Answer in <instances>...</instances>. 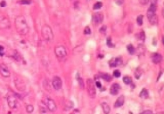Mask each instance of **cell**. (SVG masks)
Instances as JSON below:
<instances>
[{
	"mask_svg": "<svg viewBox=\"0 0 164 114\" xmlns=\"http://www.w3.org/2000/svg\"><path fill=\"white\" fill-rule=\"evenodd\" d=\"M15 26L17 32L19 35H25L28 33L30 28L27 23L26 18L22 15L17 16L15 19Z\"/></svg>",
	"mask_w": 164,
	"mask_h": 114,
	"instance_id": "obj_1",
	"label": "cell"
},
{
	"mask_svg": "<svg viewBox=\"0 0 164 114\" xmlns=\"http://www.w3.org/2000/svg\"><path fill=\"white\" fill-rule=\"evenodd\" d=\"M156 2L155 3H151L149 8L147 10V17L151 25H155L158 22V18L156 16Z\"/></svg>",
	"mask_w": 164,
	"mask_h": 114,
	"instance_id": "obj_2",
	"label": "cell"
},
{
	"mask_svg": "<svg viewBox=\"0 0 164 114\" xmlns=\"http://www.w3.org/2000/svg\"><path fill=\"white\" fill-rule=\"evenodd\" d=\"M41 33L44 40L51 41L53 39L54 35L51 28L48 25H44L41 29Z\"/></svg>",
	"mask_w": 164,
	"mask_h": 114,
	"instance_id": "obj_3",
	"label": "cell"
},
{
	"mask_svg": "<svg viewBox=\"0 0 164 114\" xmlns=\"http://www.w3.org/2000/svg\"><path fill=\"white\" fill-rule=\"evenodd\" d=\"M44 103L48 110L51 112H55L57 110V106H56V103L54 100H53L50 97H46L44 100Z\"/></svg>",
	"mask_w": 164,
	"mask_h": 114,
	"instance_id": "obj_4",
	"label": "cell"
},
{
	"mask_svg": "<svg viewBox=\"0 0 164 114\" xmlns=\"http://www.w3.org/2000/svg\"><path fill=\"white\" fill-rule=\"evenodd\" d=\"M87 88L89 96L91 98H94L96 95V90L95 88V85L92 79H87Z\"/></svg>",
	"mask_w": 164,
	"mask_h": 114,
	"instance_id": "obj_5",
	"label": "cell"
},
{
	"mask_svg": "<svg viewBox=\"0 0 164 114\" xmlns=\"http://www.w3.org/2000/svg\"><path fill=\"white\" fill-rule=\"evenodd\" d=\"M55 53L56 56L59 59H62L67 55L66 49L63 45H58L55 48Z\"/></svg>",
	"mask_w": 164,
	"mask_h": 114,
	"instance_id": "obj_6",
	"label": "cell"
},
{
	"mask_svg": "<svg viewBox=\"0 0 164 114\" xmlns=\"http://www.w3.org/2000/svg\"><path fill=\"white\" fill-rule=\"evenodd\" d=\"M7 101H8V106L10 108H16L17 105V99L14 94H10L8 95Z\"/></svg>",
	"mask_w": 164,
	"mask_h": 114,
	"instance_id": "obj_7",
	"label": "cell"
},
{
	"mask_svg": "<svg viewBox=\"0 0 164 114\" xmlns=\"http://www.w3.org/2000/svg\"><path fill=\"white\" fill-rule=\"evenodd\" d=\"M0 74L4 78H9L10 76V72L5 64H0Z\"/></svg>",
	"mask_w": 164,
	"mask_h": 114,
	"instance_id": "obj_8",
	"label": "cell"
},
{
	"mask_svg": "<svg viewBox=\"0 0 164 114\" xmlns=\"http://www.w3.org/2000/svg\"><path fill=\"white\" fill-rule=\"evenodd\" d=\"M52 85L53 88L56 90H59L62 87V82L60 77L55 76L53 78Z\"/></svg>",
	"mask_w": 164,
	"mask_h": 114,
	"instance_id": "obj_9",
	"label": "cell"
},
{
	"mask_svg": "<svg viewBox=\"0 0 164 114\" xmlns=\"http://www.w3.org/2000/svg\"><path fill=\"white\" fill-rule=\"evenodd\" d=\"M10 22L8 18L5 16H0V28L7 29L9 28Z\"/></svg>",
	"mask_w": 164,
	"mask_h": 114,
	"instance_id": "obj_10",
	"label": "cell"
},
{
	"mask_svg": "<svg viewBox=\"0 0 164 114\" xmlns=\"http://www.w3.org/2000/svg\"><path fill=\"white\" fill-rule=\"evenodd\" d=\"M103 21V15L100 12H97L93 16V21L96 25L100 24Z\"/></svg>",
	"mask_w": 164,
	"mask_h": 114,
	"instance_id": "obj_11",
	"label": "cell"
},
{
	"mask_svg": "<svg viewBox=\"0 0 164 114\" xmlns=\"http://www.w3.org/2000/svg\"><path fill=\"white\" fill-rule=\"evenodd\" d=\"M121 89V86L119 85V84L118 83H113L111 87L110 90V93L112 95H117L118 94L119 90Z\"/></svg>",
	"mask_w": 164,
	"mask_h": 114,
	"instance_id": "obj_12",
	"label": "cell"
},
{
	"mask_svg": "<svg viewBox=\"0 0 164 114\" xmlns=\"http://www.w3.org/2000/svg\"><path fill=\"white\" fill-rule=\"evenodd\" d=\"M162 56L160 54H159V53H154L152 55V56H151L153 62L155 64H159L160 62H161V60H162Z\"/></svg>",
	"mask_w": 164,
	"mask_h": 114,
	"instance_id": "obj_13",
	"label": "cell"
},
{
	"mask_svg": "<svg viewBox=\"0 0 164 114\" xmlns=\"http://www.w3.org/2000/svg\"><path fill=\"white\" fill-rule=\"evenodd\" d=\"M122 60L121 57H117L115 59H113L111 63L110 64V66L113 67H117L118 65H122Z\"/></svg>",
	"mask_w": 164,
	"mask_h": 114,
	"instance_id": "obj_14",
	"label": "cell"
},
{
	"mask_svg": "<svg viewBox=\"0 0 164 114\" xmlns=\"http://www.w3.org/2000/svg\"><path fill=\"white\" fill-rule=\"evenodd\" d=\"M124 96H121L120 97H118L117 101H116L115 102L114 106L115 108L121 107V106H122V105H124Z\"/></svg>",
	"mask_w": 164,
	"mask_h": 114,
	"instance_id": "obj_15",
	"label": "cell"
},
{
	"mask_svg": "<svg viewBox=\"0 0 164 114\" xmlns=\"http://www.w3.org/2000/svg\"><path fill=\"white\" fill-rule=\"evenodd\" d=\"M101 107L103 108V112H104V114H109L110 111V108L109 105L107 102H103L101 104Z\"/></svg>",
	"mask_w": 164,
	"mask_h": 114,
	"instance_id": "obj_16",
	"label": "cell"
},
{
	"mask_svg": "<svg viewBox=\"0 0 164 114\" xmlns=\"http://www.w3.org/2000/svg\"><path fill=\"white\" fill-rule=\"evenodd\" d=\"M149 97V92L146 88H143L140 93V97L142 99H146Z\"/></svg>",
	"mask_w": 164,
	"mask_h": 114,
	"instance_id": "obj_17",
	"label": "cell"
},
{
	"mask_svg": "<svg viewBox=\"0 0 164 114\" xmlns=\"http://www.w3.org/2000/svg\"><path fill=\"white\" fill-rule=\"evenodd\" d=\"M100 77L104 80L107 81V82H110L112 79V76L109 74H107V73H102V74H100Z\"/></svg>",
	"mask_w": 164,
	"mask_h": 114,
	"instance_id": "obj_18",
	"label": "cell"
},
{
	"mask_svg": "<svg viewBox=\"0 0 164 114\" xmlns=\"http://www.w3.org/2000/svg\"><path fill=\"white\" fill-rule=\"evenodd\" d=\"M127 49H128L130 54H133L135 53V48L133 47V45H132V44H129V45H127Z\"/></svg>",
	"mask_w": 164,
	"mask_h": 114,
	"instance_id": "obj_19",
	"label": "cell"
},
{
	"mask_svg": "<svg viewBox=\"0 0 164 114\" xmlns=\"http://www.w3.org/2000/svg\"><path fill=\"white\" fill-rule=\"evenodd\" d=\"M123 82L126 85H130L132 83V79L129 76H124L123 78Z\"/></svg>",
	"mask_w": 164,
	"mask_h": 114,
	"instance_id": "obj_20",
	"label": "cell"
},
{
	"mask_svg": "<svg viewBox=\"0 0 164 114\" xmlns=\"http://www.w3.org/2000/svg\"><path fill=\"white\" fill-rule=\"evenodd\" d=\"M26 111H27V113H32L34 110L33 106L31 105H26Z\"/></svg>",
	"mask_w": 164,
	"mask_h": 114,
	"instance_id": "obj_21",
	"label": "cell"
},
{
	"mask_svg": "<svg viewBox=\"0 0 164 114\" xmlns=\"http://www.w3.org/2000/svg\"><path fill=\"white\" fill-rule=\"evenodd\" d=\"M77 79H78V83H79V87H80L81 88H84V86H85V85H84V81H83V79H82V78H81L79 76H78V77L77 78Z\"/></svg>",
	"mask_w": 164,
	"mask_h": 114,
	"instance_id": "obj_22",
	"label": "cell"
},
{
	"mask_svg": "<svg viewBox=\"0 0 164 114\" xmlns=\"http://www.w3.org/2000/svg\"><path fill=\"white\" fill-rule=\"evenodd\" d=\"M143 17L144 16H142V15H141V16H138V17H137V23H138V25H140V26L142 25V24H143Z\"/></svg>",
	"mask_w": 164,
	"mask_h": 114,
	"instance_id": "obj_23",
	"label": "cell"
},
{
	"mask_svg": "<svg viewBox=\"0 0 164 114\" xmlns=\"http://www.w3.org/2000/svg\"><path fill=\"white\" fill-rule=\"evenodd\" d=\"M102 6H103V3L101 2H97L96 4L94 5L93 7H94V10H98L101 8Z\"/></svg>",
	"mask_w": 164,
	"mask_h": 114,
	"instance_id": "obj_24",
	"label": "cell"
},
{
	"mask_svg": "<svg viewBox=\"0 0 164 114\" xmlns=\"http://www.w3.org/2000/svg\"><path fill=\"white\" fill-rule=\"evenodd\" d=\"M107 44L108 45V48H113L114 47V45L112 44V39L111 37H108L107 40Z\"/></svg>",
	"mask_w": 164,
	"mask_h": 114,
	"instance_id": "obj_25",
	"label": "cell"
},
{
	"mask_svg": "<svg viewBox=\"0 0 164 114\" xmlns=\"http://www.w3.org/2000/svg\"><path fill=\"white\" fill-rule=\"evenodd\" d=\"M48 110L47 108H46V106H44V107H40V114H48Z\"/></svg>",
	"mask_w": 164,
	"mask_h": 114,
	"instance_id": "obj_26",
	"label": "cell"
},
{
	"mask_svg": "<svg viewBox=\"0 0 164 114\" xmlns=\"http://www.w3.org/2000/svg\"><path fill=\"white\" fill-rule=\"evenodd\" d=\"M142 75V73H141V71L139 70V69H137V71L135 73V76L137 79H139L140 77Z\"/></svg>",
	"mask_w": 164,
	"mask_h": 114,
	"instance_id": "obj_27",
	"label": "cell"
},
{
	"mask_svg": "<svg viewBox=\"0 0 164 114\" xmlns=\"http://www.w3.org/2000/svg\"><path fill=\"white\" fill-rule=\"evenodd\" d=\"M138 39H139L140 40L144 41V40H145V34H144V33L143 32V31H142V32L139 33V34H138Z\"/></svg>",
	"mask_w": 164,
	"mask_h": 114,
	"instance_id": "obj_28",
	"label": "cell"
},
{
	"mask_svg": "<svg viewBox=\"0 0 164 114\" xmlns=\"http://www.w3.org/2000/svg\"><path fill=\"white\" fill-rule=\"evenodd\" d=\"M91 33V30H90V28L89 26H86L84 30V33L87 34V35H89V34H90Z\"/></svg>",
	"mask_w": 164,
	"mask_h": 114,
	"instance_id": "obj_29",
	"label": "cell"
},
{
	"mask_svg": "<svg viewBox=\"0 0 164 114\" xmlns=\"http://www.w3.org/2000/svg\"><path fill=\"white\" fill-rule=\"evenodd\" d=\"M113 76H114L115 78H119L121 76V73L119 70H115L113 71Z\"/></svg>",
	"mask_w": 164,
	"mask_h": 114,
	"instance_id": "obj_30",
	"label": "cell"
},
{
	"mask_svg": "<svg viewBox=\"0 0 164 114\" xmlns=\"http://www.w3.org/2000/svg\"><path fill=\"white\" fill-rule=\"evenodd\" d=\"M106 30H107V26H103L101 28H100V30H99V31H100L101 33H104L106 31Z\"/></svg>",
	"mask_w": 164,
	"mask_h": 114,
	"instance_id": "obj_31",
	"label": "cell"
},
{
	"mask_svg": "<svg viewBox=\"0 0 164 114\" xmlns=\"http://www.w3.org/2000/svg\"><path fill=\"white\" fill-rule=\"evenodd\" d=\"M140 114H153V111H151V110H146V111H143V112Z\"/></svg>",
	"mask_w": 164,
	"mask_h": 114,
	"instance_id": "obj_32",
	"label": "cell"
},
{
	"mask_svg": "<svg viewBox=\"0 0 164 114\" xmlns=\"http://www.w3.org/2000/svg\"><path fill=\"white\" fill-rule=\"evenodd\" d=\"M96 85L97 87H98L99 88H101V83L100 82H99V81H97L96 82Z\"/></svg>",
	"mask_w": 164,
	"mask_h": 114,
	"instance_id": "obj_33",
	"label": "cell"
},
{
	"mask_svg": "<svg viewBox=\"0 0 164 114\" xmlns=\"http://www.w3.org/2000/svg\"><path fill=\"white\" fill-rule=\"evenodd\" d=\"M31 3V1H21V4H30Z\"/></svg>",
	"mask_w": 164,
	"mask_h": 114,
	"instance_id": "obj_34",
	"label": "cell"
},
{
	"mask_svg": "<svg viewBox=\"0 0 164 114\" xmlns=\"http://www.w3.org/2000/svg\"><path fill=\"white\" fill-rule=\"evenodd\" d=\"M123 2H124L123 1H115V3L118 5H122Z\"/></svg>",
	"mask_w": 164,
	"mask_h": 114,
	"instance_id": "obj_35",
	"label": "cell"
},
{
	"mask_svg": "<svg viewBox=\"0 0 164 114\" xmlns=\"http://www.w3.org/2000/svg\"><path fill=\"white\" fill-rule=\"evenodd\" d=\"M162 42H163V45H164V35H163V39H162Z\"/></svg>",
	"mask_w": 164,
	"mask_h": 114,
	"instance_id": "obj_36",
	"label": "cell"
},
{
	"mask_svg": "<svg viewBox=\"0 0 164 114\" xmlns=\"http://www.w3.org/2000/svg\"><path fill=\"white\" fill-rule=\"evenodd\" d=\"M163 17H164V8H163Z\"/></svg>",
	"mask_w": 164,
	"mask_h": 114,
	"instance_id": "obj_37",
	"label": "cell"
}]
</instances>
